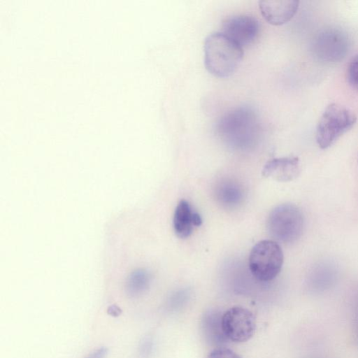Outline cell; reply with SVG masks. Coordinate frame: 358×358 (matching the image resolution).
<instances>
[{
	"label": "cell",
	"mask_w": 358,
	"mask_h": 358,
	"mask_svg": "<svg viewBox=\"0 0 358 358\" xmlns=\"http://www.w3.org/2000/svg\"><path fill=\"white\" fill-rule=\"evenodd\" d=\"M215 131L229 146L243 149L257 141L262 128L256 111L242 106L225 113L217 121Z\"/></svg>",
	"instance_id": "6da1fadb"
},
{
	"label": "cell",
	"mask_w": 358,
	"mask_h": 358,
	"mask_svg": "<svg viewBox=\"0 0 358 358\" xmlns=\"http://www.w3.org/2000/svg\"><path fill=\"white\" fill-rule=\"evenodd\" d=\"M243 57V48L222 32L212 33L206 38L205 66L214 76L229 77L236 71Z\"/></svg>",
	"instance_id": "7a4b0ae2"
},
{
	"label": "cell",
	"mask_w": 358,
	"mask_h": 358,
	"mask_svg": "<svg viewBox=\"0 0 358 358\" xmlns=\"http://www.w3.org/2000/svg\"><path fill=\"white\" fill-rule=\"evenodd\" d=\"M357 121L356 115L338 103L327 106L316 127V141L322 149L332 145L343 134L349 131Z\"/></svg>",
	"instance_id": "3957f363"
},
{
	"label": "cell",
	"mask_w": 358,
	"mask_h": 358,
	"mask_svg": "<svg viewBox=\"0 0 358 358\" xmlns=\"http://www.w3.org/2000/svg\"><path fill=\"white\" fill-rule=\"evenodd\" d=\"M304 218L301 210L292 203H283L274 208L267 220L270 235L279 242L291 243L301 236Z\"/></svg>",
	"instance_id": "277c9868"
},
{
	"label": "cell",
	"mask_w": 358,
	"mask_h": 358,
	"mask_svg": "<svg viewBox=\"0 0 358 358\" xmlns=\"http://www.w3.org/2000/svg\"><path fill=\"white\" fill-rule=\"evenodd\" d=\"M283 252L274 241L263 240L252 248L248 263L253 276L262 282L274 279L283 264Z\"/></svg>",
	"instance_id": "5b68a950"
},
{
	"label": "cell",
	"mask_w": 358,
	"mask_h": 358,
	"mask_svg": "<svg viewBox=\"0 0 358 358\" xmlns=\"http://www.w3.org/2000/svg\"><path fill=\"white\" fill-rule=\"evenodd\" d=\"M350 39L343 30L328 27L320 30L311 43L313 57L324 63H336L341 61L348 53Z\"/></svg>",
	"instance_id": "8992f818"
},
{
	"label": "cell",
	"mask_w": 358,
	"mask_h": 358,
	"mask_svg": "<svg viewBox=\"0 0 358 358\" xmlns=\"http://www.w3.org/2000/svg\"><path fill=\"white\" fill-rule=\"evenodd\" d=\"M222 324L227 338L234 343L250 340L256 328L252 313L241 306H234L226 310L222 314Z\"/></svg>",
	"instance_id": "52a82bcc"
},
{
	"label": "cell",
	"mask_w": 358,
	"mask_h": 358,
	"mask_svg": "<svg viewBox=\"0 0 358 358\" xmlns=\"http://www.w3.org/2000/svg\"><path fill=\"white\" fill-rule=\"evenodd\" d=\"M222 27V33L242 48L253 43L259 32L258 20L248 15L228 17Z\"/></svg>",
	"instance_id": "ba28073f"
},
{
	"label": "cell",
	"mask_w": 358,
	"mask_h": 358,
	"mask_svg": "<svg viewBox=\"0 0 358 358\" xmlns=\"http://www.w3.org/2000/svg\"><path fill=\"white\" fill-rule=\"evenodd\" d=\"M298 1L264 0L259 2L264 18L273 25H281L289 22L296 13Z\"/></svg>",
	"instance_id": "9c48e42d"
},
{
	"label": "cell",
	"mask_w": 358,
	"mask_h": 358,
	"mask_svg": "<svg viewBox=\"0 0 358 358\" xmlns=\"http://www.w3.org/2000/svg\"><path fill=\"white\" fill-rule=\"evenodd\" d=\"M299 160L296 157L275 158L263 167L262 175L280 182L291 181L300 173Z\"/></svg>",
	"instance_id": "30bf717a"
},
{
	"label": "cell",
	"mask_w": 358,
	"mask_h": 358,
	"mask_svg": "<svg viewBox=\"0 0 358 358\" xmlns=\"http://www.w3.org/2000/svg\"><path fill=\"white\" fill-rule=\"evenodd\" d=\"M202 223L201 215L193 211L189 202L181 200L175 210L173 224L176 235L181 238L189 237L194 227H199Z\"/></svg>",
	"instance_id": "8fae6325"
},
{
	"label": "cell",
	"mask_w": 358,
	"mask_h": 358,
	"mask_svg": "<svg viewBox=\"0 0 358 358\" xmlns=\"http://www.w3.org/2000/svg\"><path fill=\"white\" fill-rule=\"evenodd\" d=\"M222 314L217 310H209L203 314L201 320V330L205 340L217 348L222 347L229 341L222 329Z\"/></svg>",
	"instance_id": "7c38bea8"
},
{
	"label": "cell",
	"mask_w": 358,
	"mask_h": 358,
	"mask_svg": "<svg viewBox=\"0 0 358 358\" xmlns=\"http://www.w3.org/2000/svg\"><path fill=\"white\" fill-rule=\"evenodd\" d=\"M150 280V275L145 269L139 268L132 271L126 280V293L129 297L140 296L148 289Z\"/></svg>",
	"instance_id": "4fadbf2b"
},
{
	"label": "cell",
	"mask_w": 358,
	"mask_h": 358,
	"mask_svg": "<svg viewBox=\"0 0 358 358\" xmlns=\"http://www.w3.org/2000/svg\"><path fill=\"white\" fill-rule=\"evenodd\" d=\"M215 194L218 201L228 207L236 206L243 198L241 187L233 181L227 180L221 182L217 187Z\"/></svg>",
	"instance_id": "5bb4252c"
},
{
	"label": "cell",
	"mask_w": 358,
	"mask_h": 358,
	"mask_svg": "<svg viewBox=\"0 0 358 358\" xmlns=\"http://www.w3.org/2000/svg\"><path fill=\"white\" fill-rule=\"evenodd\" d=\"M347 79L350 85L358 91V55H355L349 63Z\"/></svg>",
	"instance_id": "9a60e30c"
},
{
	"label": "cell",
	"mask_w": 358,
	"mask_h": 358,
	"mask_svg": "<svg viewBox=\"0 0 358 358\" xmlns=\"http://www.w3.org/2000/svg\"><path fill=\"white\" fill-rule=\"evenodd\" d=\"M207 358H242L234 351L224 347L215 348L208 355Z\"/></svg>",
	"instance_id": "2e32d148"
},
{
	"label": "cell",
	"mask_w": 358,
	"mask_h": 358,
	"mask_svg": "<svg viewBox=\"0 0 358 358\" xmlns=\"http://www.w3.org/2000/svg\"><path fill=\"white\" fill-rule=\"evenodd\" d=\"M353 329L356 341L358 344V292L355 296L353 308Z\"/></svg>",
	"instance_id": "e0dca14e"
},
{
	"label": "cell",
	"mask_w": 358,
	"mask_h": 358,
	"mask_svg": "<svg viewBox=\"0 0 358 358\" xmlns=\"http://www.w3.org/2000/svg\"><path fill=\"white\" fill-rule=\"evenodd\" d=\"M152 344L148 339H144L140 344L139 355L142 358H146L151 352Z\"/></svg>",
	"instance_id": "ac0fdd59"
},
{
	"label": "cell",
	"mask_w": 358,
	"mask_h": 358,
	"mask_svg": "<svg viewBox=\"0 0 358 358\" xmlns=\"http://www.w3.org/2000/svg\"><path fill=\"white\" fill-rule=\"evenodd\" d=\"M108 354V348L100 347L89 353L85 358H105Z\"/></svg>",
	"instance_id": "d6986e66"
}]
</instances>
